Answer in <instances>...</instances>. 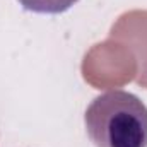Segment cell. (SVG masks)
Masks as SVG:
<instances>
[{"mask_svg": "<svg viewBox=\"0 0 147 147\" xmlns=\"http://www.w3.org/2000/svg\"><path fill=\"white\" fill-rule=\"evenodd\" d=\"M84 125L94 147H147V106L132 92L113 89L96 96Z\"/></svg>", "mask_w": 147, "mask_h": 147, "instance_id": "obj_1", "label": "cell"}, {"mask_svg": "<svg viewBox=\"0 0 147 147\" xmlns=\"http://www.w3.org/2000/svg\"><path fill=\"white\" fill-rule=\"evenodd\" d=\"M22 9L34 12V14H63L69 9H72L79 0H17Z\"/></svg>", "mask_w": 147, "mask_h": 147, "instance_id": "obj_2", "label": "cell"}]
</instances>
